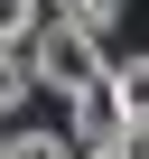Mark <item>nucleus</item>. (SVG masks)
<instances>
[{
	"mask_svg": "<svg viewBox=\"0 0 149 159\" xmlns=\"http://www.w3.org/2000/svg\"><path fill=\"white\" fill-rule=\"evenodd\" d=\"M121 159H149V122H140V131H130V140H121Z\"/></svg>",
	"mask_w": 149,
	"mask_h": 159,
	"instance_id": "nucleus-8",
	"label": "nucleus"
},
{
	"mask_svg": "<svg viewBox=\"0 0 149 159\" xmlns=\"http://www.w3.org/2000/svg\"><path fill=\"white\" fill-rule=\"evenodd\" d=\"M103 159H121V150H103Z\"/></svg>",
	"mask_w": 149,
	"mask_h": 159,
	"instance_id": "nucleus-9",
	"label": "nucleus"
},
{
	"mask_svg": "<svg viewBox=\"0 0 149 159\" xmlns=\"http://www.w3.org/2000/svg\"><path fill=\"white\" fill-rule=\"evenodd\" d=\"M112 94H121V112H130V131L149 122V56H121L112 66Z\"/></svg>",
	"mask_w": 149,
	"mask_h": 159,
	"instance_id": "nucleus-3",
	"label": "nucleus"
},
{
	"mask_svg": "<svg viewBox=\"0 0 149 159\" xmlns=\"http://www.w3.org/2000/svg\"><path fill=\"white\" fill-rule=\"evenodd\" d=\"M28 84H37V75H28L19 56H0V112H10V103H28Z\"/></svg>",
	"mask_w": 149,
	"mask_h": 159,
	"instance_id": "nucleus-7",
	"label": "nucleus"
},
{
	"mask_svg": "<svg viewBox=\"0 0 149 159\" xmlns=\"http://www.w3.org/2000/svg\"><path fill=\"white\" fill-rule=\"evenodd\" d=\"M0 159H74V140H56V131H10Z\"/></svg>",
	"mask_w": 149,
	"mask_h": 159,
	"instance_id": "nucleus-5",
	"label": "nucleus"
},
{
	"mask_svg": "<svg viewBox=\"0 0 149 159\" xmlns=\"http://www.w3.org/2000/svg\"><path fill=\"white\" fill-rule=\"evenodd\" d=\"M56 19H65V28H93V38H103V28L121 19V0H56Z\"/></svg>",
	"mask_w": 149,
	"mask_h": 159,
	"instance_id": "nucleus-6",
	"label": "nucleus"
},
{
	"mask_svg": "<svg viewBox=\"0 0 149 159\" xmlns=\"http://www.w3.org/2000/svg\"><path fill=\"white\" fill-rule=\"evenodd\" d=\"M121 140H130V112H121L112 84L74 94V159H103V150H121Z\"/></svg>",
	"mask_w": 149,
	"mask_h": 159,
	"instance_id": "nucleus-2",
	"label": "nucleus"
},
{
	"mask_svg": "<svg viewBox=\"0 0 149 159\" xmlns=\"http://www.w3.org/2000/svg\"><path fill=\"white\" fill-rule=\"evenodd\" d=\"M37 28H47V0H0V56H10L19 38L37 47Z\"/></svg>",
	"mask_w": 149,
	"mask_h": 159,
	"instance_id": "nucleus-4",
	"label": "nucleus"
},
{
	"mask_svg": "<svg viewBox=\"0 0 149 159\" xmlns=\"http://www.w3.org/2000/svg\"><path fill=\"white\" fill-rule=\"evenodd\" d=\"M28 75H37V84L47 94H93V84H112V66H103V38L93 28H65V19H47L37 28V56H28Z\"/></svg>",
	"mask_w": 149,
	"mask_h": 159,
	"instance_id": "nucleus-1",
	"label": "nucleus"
},
{
	"mask_svg": "<svg viewBox=\"0 0 149 159\" xmlns=\"http://www.w3.org/2000/svg\"><path fill=\"white\" fill-rule=\"evenodd\" d=\"M0 140H10V131H0Z\"/></svg>",
	"mask_w": 149,
	"mask_h": 159,
	"instance_id": "nucleus-10",
	"label": "nucleus"
}]
</instances>
